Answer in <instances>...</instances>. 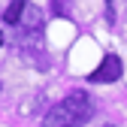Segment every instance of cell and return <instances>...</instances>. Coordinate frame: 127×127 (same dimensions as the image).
Instances as JSON below:
<instances>
[{
	"label": "cell",
	"instance_id": "cell-1",
	"mask_svg": "<svg viewBox=\"0 0 127 127\" xmlns=\"http://www.w3.org/2000/svg\"><path fill=\"white\" fill-rule=\"evenodd\" d=\"M94 115V103L85 91H70L58 106H52L42 118V127H82Z\"/></svg>",
	"mask_w": 127,
	"mask_h": 127
},
{
	"label": "cell",
	"instance_id": "cell-2",
	"mask_svg": "<svg viewBox=\"0 0 127 127\" xmlns=\"http://www.w3.org/2000/svg\"><path fill=\"white\" fill-rule=\"evenodd\" d=\"M118 79H121V58L118 55H106L100 61V67L88 76V82H94V85H112V82H118Z\"/></svg>",
	"mask_w": 127,
	"mask_h": 127
},
{
	"label": "cell",
	"instance_id": "cell-3",
	"mask_svg": "<svg viewBox=\"0 0 127 127\" xmlns=\"http://www.w3.org/2000/svg\"><path fill=\"white\" fill-rule=\"evenodd\" d=\"M42 24H45V18H42V9H36L33 3H27V6H24V12H21V21H18V27L24 30V33L36 36L39 30H42Z\"/></svg>",
	"mask_w": 127,
	"mask_h": 127
},
{
	"label": "cell",
	"instance_id": "cell-4",
	"mask_svg": "<svg viewBox=\"0 0 127 127\" xmlns=\"http://www.w3.org/2000/svg\"><path fill=\"white\" fill-rule=\"evenodd\" d=\"M24 6H27V0H12V3L6 6V12H3V21H6V24H18Z\"/></svg>",
	"mask_w": 127,
	"mask_h": 127
},
{
	"label": "cell",
	"instance_id": "cell-5",
	"mask_svg": "<svg viewBox=\"0 0 127 127\" xmlns=\"http://www.w3.org/2000/svg\"><path fill=\"white\" fill-rule=\"evenodd\" d=\"M52 6H55V12H58V15H67V9H70V0H52Z\"/></svg>",
	"mask_w": 127,
	"mask_h": 127
},
{
	"label": "cell",
	"instance_id": "cell-6",
	"mask_svg": "<svg viewBox=\"0 0 127 127\" xmlns=\"http://www.w3.org/2000/svg\"><path fill=\"white\" fill-rule=\"evenodd\" d=\"M0 45H3V33H0Z\"/></svg>",
	"mask_w": 127,
	"mask_h": 127
},
{
	"label": "cell",
	"instance_id": "cell-7",
	"mask_svg": "<svg viewBox=\"0 0 127 127\" xmlns=\"http://www.w3.org/2000/svg\"><path fill=\"white\" fill-rule=\"evenodd\" d=\"M103 127H115V124H103Z\"/></svg>",
	"mask_w": 127,
	"mask_h": 127
}]
</instances>
